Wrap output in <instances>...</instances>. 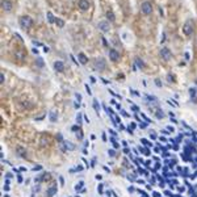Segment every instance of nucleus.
<instances>
[{
	"label": "nucleus",
	"instance_id": "9",
	"mask_svg": "<svg viewBox=\"0 0 197 197\" xmlns=\"http://www.w3.org/2000/svg\"><path fill=\"white\" fill-rule=\"evenodd\" d=\"M109 58H110V61H113V62H117L118 59H120V54L117 53V50H110L109 51Z\"/></svg>",
	"mask_w": 197,
	"mask_h": 197
},
{
	"label": "nucleus",
	"instance_id": "2",
	"mask_svg": "<svg viewBox=\"0 0 197 197\" xmlns=\"http://www.w3.org/2000/svg\"><path fill=\"white\" fill-rule=\"evenodd\" d=\"M20 26L22 29H29L30 26H33V18L30 16H22V17H20Z\"/></svg>",
	"mask_w": 197,
	"mask_h": 197
},
{
	"label": "nucleus",
	"instance_id": "1",
	"mask_svg": "<svg viewBox=\"0 0 197 197\" xmlns=\"http://www.w3.org/2000/svg\"><path fill=\"white\" fill-rule=\"evenodd\" d=\"M195 32V25H193V21L192 20H188L187 22L183 25V33L187 35V37H191Z\"/></svg>",
	"mask_w": 197,
	"mask_h": 197
},
{
	"label": "nucleus",
	"instance_id": "13",
	"mask_svg": "<svg viewBox=\"0 0 197 197\" xmlns=\"http://www.w3.org/2000/svg\"><path fill=\"white\" fill-rule=\"evenodd\" d=\"M135 63H137V66L139 67V68H143V67H145V63H143V61H142L141 58H137L135 59Z\"/></svg>",
	"mask_w": 197,
	"mask_h": 197
},
{
	"label": "nucleus",
	"instance_id": "19",
	"mask_svg": "<svg viewBox=\"0 0 197 197\" xmlns=\"http://www.w3.org/2000/svg\"><path fill=\"white\" fill-rule=\"evenodd\" d=\"M0 82L4 83V75H3V74H2V76H0Z\"/></svg>",
	"mask_w": 197,
	"mask_h": 197
},
{
	"label": "nucleus",
	"instance_id": "10",
	"mask_svg": "<svg viewBox=\"0 0 197 197\" xmlns=\"http://www.w3.org/2000/svg\"><path fill=\"white\" fill-rule=\"evenodd\" d=\"M98 29L102 30L104 33H106L109 29H110V26H109V22L108 21H101L100 24H98Z\"/></svg>",
	"mask_w": 197,
	"mask_h": 197
},
{
	"label": "nucleus",
	"instance_id": "3",
	"mask_svg": "<svg viewBox=\"0 0 197 197\" xmlns=\"http://www.w3.org/2000/svg\"><path fill=\"white\" fill-rule=\"evenodd\" d=\"M141 9H142V13L146 15V16H150L152 13V4L150 3V2H145V3H142V7H141Z\"/></svg>",
	"mask_w": 197,
	"mask_h": 197
},
{
	"label": "nucleus",
	"instance_id": "17",
	"mask_svg": "<svg viewBox=\"0 0 197 197\" xmlns=\"http://www.w3.org/2000/svg\"><path fill=\"white\" fill-rule=\"evenodd\" d=\"M16 55H17L18 59H24V54H21V53H16Z\"/></svg>",
	"mask_w": 197,
	"mask_h": 197
},
{
	"label": "nucleus",
	"instance_id": "18",
	"mask_svg": "<svg viewBox=\"0 0 197 197\" xmlns=\"http://www.w3.org/2000/svg\"><path fill=\"white\" fill-rule=\"evenodd\" d=\"M102 42H104V45H105V47H108V42H106V39L102 37Z\"/></svg>",
	"mask_w": 197,
	"mask_h": 197
},
{
	"label": "nucleus",
	"instance_id": "15",
	"mask_svg": "<svg viewBox=\"0 0 197 197\" xmlns=\"http://www.w3.org/2000/svg\"><path fill=\"white\" fill-rule=\"evenodd\" d=\"M106 17H108L110 21H114V15L112 13V12H108V13H106Z\"/></svg>",
	"mask_w": 197,
	"mask_h": 197
},
{
	"label": "nucleus",
	"instance_id": "4",
	"mask_svg": "<svg viewBox=\"0 0 197 197\" xmlns=\"http://www.w3.org/2000/svg\"><path fill=\"white\" fill-rule=\"evenodd\" d=\"M93 66H95V70H97V71H102L106 67V63L105 61L102 58H97V59H95V62H93Z\"/></svg>",
	"mask_w": 197,
	"mask_h": 197
},
{
	"label": "nucleus",
	"instance_id": "12",
	"mask_svg": "<svg viewBox=\"0 0 197 197\" xmlns=\"http://www.w3.org/2000/svg\"><path fill=\"white\" fill-rule=\"evenodd\" d=\"M54 22L57 24V25H58L59 28H63V26H65V21H63V20H61V18H57V17H55Z\"/></svg>",
	"mask_w": 197,
	"mask_h": 197
},
{
	"label": "nucleus",
	"instance_id": "5",
	"mask_svg": "<svg viewBox=\"0 0 197 197\" xmlns=\"http://www.w3.org/2000/svg\"><path fill=\"white\" fill-rule=\"evenodd\" d=\"M160 57L163 58V61H169L172 58V53L168 47H162L160 49Z\"/></svg>",
	"mask_w": 197,
	"mask_h": 197
},
{
	"label": "nucleus",
	"instance_id": "11",
	"mask_svg": "<svg viewBox=\"0 0 197 197\" xmlns=\"http://www.w3.org/2000/svg\"><path fill=\"white\" fill-rule=\"evenodd\" d=\"M78 59H79V62H80V65H87V63H88V58H87L85 54H83V53H80L78 55Z\"/></svg>",
	"mask_w": 197,
	"mask_h": 197
},
{
	"label": "nucleus",
	"instance_id": "8",
	"mask_svg": "<svg viewBox=\"0 0 197 197\" xmlns=\"http://www.w3.org/2000/svg\"><path fill=\"white\" fill-rule=\"evenodd\" d=\"M78 5H79V8H80L82 11H87L89 8V2L88 0H79Z\"/></svg>",
	"mask_w": 197,
	"mask_h": 197
},
{
	"label": "nucleus",
	"instance_id": "6",
	"mask_svg": "<svg viewBox=\"0 0 197 197\" xmlns=\"http://www.w3.org/2000/svg\"><path fill=\"white\" fill-rule=\"evenodd\" d=\"M53 67H54L55 71H58V72H63V71H65V63L62 61H55Z\"/></svg>",
	"mask_w": 197,
	"mask_h": 197
},
{
	"label": "nucleus",
	"instance_id": "7",
	"mask_svg": "<svg viewBox=\"0 0 197 197\" xmlns=\"http://www.w3.org/2000/svg\"><path fill=\"white\" fill-rule=\"evenodd\" d=\"M2 7L5 12H9V11H12V8H13V4H12V2H9V0H3Z\"/></svg>",
	"mask_w": 197,
	"mask_h": 197
},
{
	"label": "nucleus",
	"instance_id": "14",
	"mask_svg": "<svg viewBox=\"0 0 197 197\" xmlns=\"http://www.w3.org/2000/svg\"><path fill=\"white\" fill-rule=\"evenodd\" d=\"M47 18H49V22H54L55 17H53V15H51V12H47Z\"/></svg>",
	"mask_w": 197,
	"mask_h": 197
},
{
	"label": "nucleus",
	"instance_id": "16",
	"mask_svg": "<svg viewBox=\"0 0 197 197\" xmlns=\"http://www.w3.org/2000/svg\"><path fill=\"white\" fill-rule=\"evenodd\" d=\"M35 63H37V65L39 66V67H43V65H45V63H43V61L41 58H37V61H35Z\"/></svg>",
	"mask_w": 197,
	"mask_h": 197
}]
</instances>
